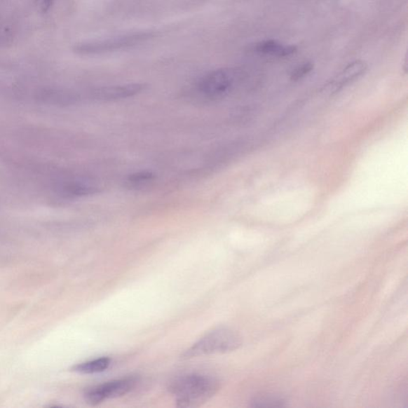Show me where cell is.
Segmentation results:
<instances>
[{"instance_id":"cell-1","label":"cell","mask_w":408,"mask_h":408,"mask_svg":"<svg viewBox=\"0 0 408 408\" xmlns=\"http://www.w3.org/2000/svg\"><path fill=\"white\" fill-rule=\"evenodd\" d=\"M220 388L217 378L201 374L179 376L169 384L168 390L179 407H197L206 403Z\"/></svg>"},{"instance_id":"cell-2","label":"cell","mask_w":408,"mask_h":408,"mask_svg":"<svg viewBox=\"0 0 408 408\" xmlns=\"http://www.w3.org/2000/svg\"><path fill=\"white\" fill-rule=\"evenodd\" d=\"M242 337L236 331L221 327L210 331L184 353L183 359L203 355L226 353L237 351L242 346Z\"/></svg>"},{"instance_id":"cell-3","label":"cell","mask_w":408,"mask_h":408,"mask_svg":"<svg viewBox=\"0 0 408 408\" xmlns=\"http://www.w3.org/2000/svg\"><path fill=\"white\" fill-rule=\"evenodd\" d=\"M154 37L151 32L124 34L114 38L93 41L76 46L75 51L81 55H97L132 48Z\"/></svg>"},{"instance_id":"cell-4","label":"cell","mask_w":408,"mask_h":408,"mask_svg":"<svg viewBox=\"0 0 408 408\" xmlns=\"http://www.w3.org/2000/svg\"><path fill=\"white\" fill-rule=\"evenodd\" d=\"M137 380L133 377L119 379L86 389L84 398L87 404L96 406L109 399L123 396L135 388Z\"/></svg>"},{"instance_id":"cell-5","label":"cell","mask_w":408,"mask_h":408,"mask_svg":"<svg viewBox=\"0 0 408 408\" xmlns=\"http://www.w3.org/2000/svg\"><path fill=\"white\" fill-rule=\"evenodd\" d=\"M236 73L230 69H219L203 76L198 84L203 95L211 98L219 97L229 93L234 86Z\"/></svg>"},{"instance_id":"cell-6","label":"cell","mask_w":408,"mask_h":408,"mask_svg":"<svg viewBox=\"0 0 408 408\" xmlns=\"http://www.w3.org/2000/svg\"><path fill=\"white\" fill-rule=\"evenodd\" d=\"M144 89L143 84L133 83L102 87L92 92L93 98L102 101H116L138 95Z\"/></svg>"},{"instance_id":"cell-7","label":"cell","mask_w":408,"mask_h":408,"mask_svg":"<svg viewBox=\"0 0 408 408\" xmlns=\"http://www.w3.org/2000/svg\"><path fill=\"white\" fill-rule=\"evenodd\" d=\"M367 68L368 66H367L366 62L361 60L349 64L331 81V90L337 92L343 89L344 87L361 77L366 72Z\"/></svg>"},{"instance_id":"cell-8","label":"cell","mask_w":408,"mask_h":408,"mask_svg":"<svg viewBox=\"0 0 408 408\" xmlns=\"http://www.w3.org/2000/svg\"><path fill=\"white\" fill-rule=\"evenodd\" d=\"M258 53L276 57H287L296 53L297 46L280 43L276 40H264L255 45Z\"/></svg>"},{"instance_id":"cell-9","label":"cell","mask_w":408,"mask_h":408,"mask_svg":"<svg viewBox=\"0 0 408 408\" xmlns=\"http://www.w3.org/2000/svg\"><path fill=\"white\" fill-rule=\"evenodd\" d=\"M111 360L109 358H102L86 361V362L74 367L73 371L81 374H95L108 369Z\"/></svg>"},{"instance_id":"cell-10","label":"cell","mask_w":408,"mask_h":408,"mask_svg":"<svg viewBox=\"0 0 408 408\" xmlns=\"http://www.w3.org/2000/svg\"><path fill=\"white\" fill-rule=\"evenodd\" d=\"M95 186L85 183H74L68 184L63 189V193L68 196H83L95 194Z\"/></svg>"},{"instance_id":"cell-11","label":"cell","mask_w":408,"mask_h":408,"mask_svg":"<svg viewBox=\"0 0 408 408\" xmlns=\"http://www.w3.org/2000/svg\"><path fill=\"white\" fill-rule=\"evenodd\" d=\"M154 175L149 172H140L130 175L127 179V183L133 188H141L153 182Z\"/></svg>"},{"instance_id":"cell-12","label":"cell","mask_w":408,"mask_h":408,"mask_svg":"<svg viewBox=\"0 0 408 408\" xmlns=\"http://www.w3.org/2000/svg\"><path fill=\"white\" fill-rule=\"evenodd\" d=\"M254 407H283L285 400L278 395H259L252 401Z\"/></svg>"},{"instance_id":"cell-13","label":"cell","mask_w":408,"mask_h":408,"mask_svg":"<svg viewBox=\"0 0 408 408\" xmlns=\"http://www.w3.org/2000/svg\"><path fill=\"white\" fill-rule=\"evenodd\" d=\"M313 69V64L311 62L303 63L302 65L297 67L294 71L291 74L290 79L292 81H297L305 78L306 75L310 74Z\"/></svg>"},{"instance_id":"cell-14","label":"cell","mask_w":408,"mask_h":408,"mask_svg":"<svg viewBox=\"0 0 408 408\" xmlns=\"http://www.w3.org/2000/svg\"><path fill=\"white\" fill-rule=\"evenodd\" d=\"M55 0H40L41 8L43 11H48L52 4H53Z\"/></svg>"}]
</instances>
